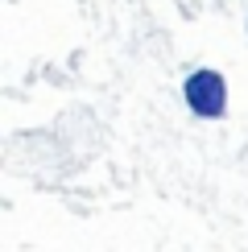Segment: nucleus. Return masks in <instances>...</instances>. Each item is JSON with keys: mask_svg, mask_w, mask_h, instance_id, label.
<instances>
[{"mask_svg": "<svg viewBox=\"0 0 248 252\" xmlns=\"http://www.w3.org/2000/svg\"><path fill=\"white\" fill-rule=\"evenodd\" d=\"M182 99H186V108H190L199 120H219L227 112V79L219 75V70H211V66H199V70L186 75Z\"/></svg>", "mask_w": 248, "mask_h": 252, "instance_id": "1", "label": "nucleus"}]
</instances>
